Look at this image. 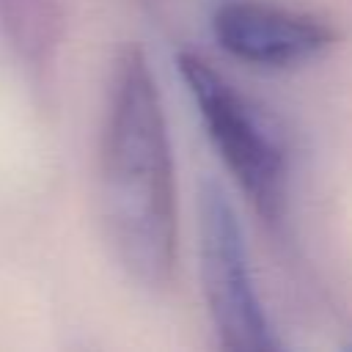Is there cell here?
<instances>
[{"label":"cell","mask_w":352,"mask_h":352,"mask_svg":"<svg viewBox=\"0 0 352 352\" xmlns=\"http://www.w3.org/2000/svg\"><path fill=\"white\" fill-rule=\"evenodd\" d=\"M198 250L204 294L220 344L236 352L278 349L280 341L253 289L236 212L212 179H206L198 192Z\"/></svg>","instance_id":"cell-2"},{"label":"cell","mask_w":352,"mask_h":352,"mask_svg":"<svg viewBox=\"0 0 352 352\" xmlns=\"http://www.w3.org/2000/svg\"><path fill=\"white\" fill-rule=\"evenodd\" d=\"M217 44L253 66H294L333 47L338 33L316 14L270 0H223L212 14Z\"/></svg>","instance_id":"cell-4"},{"label":"cell","mask_w":352,"mask_h":352,"mask_svg":"<svg viewBox=\"0 0 352 352\" xmlns=\"http://www.w3.org/2000/svg\"><path fill=\"white\" fill-rule=\"evenodd\" d=\"M179 72L201 110L206 132L234 179L245 187L256 209L275 217L283 198L286 162L275 138L261 126L245 99L198 55L182 52Z\"/></svg>","instance_id":"cell-3"},{"label":"cell","mask_w":352,"mask_h":352,"mask_svg":"<svg viewBox=\"0 0 352 352\" xmlns=\"http://www.w3.org/2000/svg\"><path fill=\"white\" fill-rule=\"evenodd\" d=\"M102 206L121 264L148 289L173 275V160L157 82L138 47L118 58L102 138Z\"/></svg>","instance_id":"cell-1"}]
</instances>
